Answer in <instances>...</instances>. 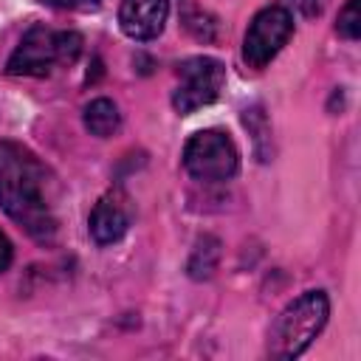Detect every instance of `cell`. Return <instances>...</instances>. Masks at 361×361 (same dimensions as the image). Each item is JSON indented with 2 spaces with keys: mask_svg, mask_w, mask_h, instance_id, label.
Instances as JSON below:
<instances>
[{
  "mask_svg": "<svg viewBox=\"0 0 361 361\" xmlns=\"http://www.w3.org/2000/svg\"><path fill=\"white\" fill-rule=\"evenodd\" d=\"M327 313L330 302L322 290L302 293L279 313L268 338V353L274 358H296L322 333V327L327 324Z\"/></svg>",
  "mask_w": 361,
  "mask_h": 361,
  "instance_id": "7a4b0ae2",
  "label": "cell"
},
{
  "mask_svg": "<svg viewBox=\"0 0 361 361\" xmlns=\"http://www.w3.org/2000/svg\"><path fill=\"white\" fill-rule=\"evenodd\" d=\"M85 3H99V0H85Z\"/></svg>",
  "mask_w": 361,
  "mask_h": 361,
  "instance_id": "5bb4252c",
  "label": "cell"
},
{
  "mask_svg": "<svg viewBox=\"0 0 361 361\" xmlns=\"http://www.w3.org/2000/svg\"><path fill=\"white\" fill-rule=\"evenodd\" d=\"M8 265H11V243H8V237L0 231V274H3Z\"/></svg>",
  "mask_w": 361,
  "mask_h": 361,
  "instance_id": "7c38bea8",
  "label": "cell"
},
{
  "mask_svg": "<svg viewBox=\"0 0 361 361\" xmlns=\"http://www.w3.org/2000/svg\"><path fill=\"white\" fill-rule=\"evenodd\" d=\"M79 54H82V37L76 31H48L42 25H34L11 54L8 73L48 76L54 65H73Z\"/></svg>",
  "mask_w": 361,
  "mask_h": 361,
  "instance_id": "3957f363",
  "label": "cell"
},
{
  "mask_svg": "<svg viewBox=\"0 0 361 361\" xmlns=\"http://www.w3.org/2000/svg\"><path fill=\"white\" fill-rule=\"evenodd\" d=\"M121 124V116H118V107L110 102V99H93L87 107H85V127L99 135V138H107L118 130Z\"/></svg>",
  "mask_w": 361,
  "mask_h": 361,
  "instance_id": "9c48e42d",
  "label": "cell"
},
{
  "mask_svg": "<svg viewBox=\"0 0 361 361\" xmlns=\"http://www.w3.org/2000/svg\"><path fill=\"white\" fill-rule=\"evenodd\" d=\"M293 34V17L288 8L282 6H268L262 8L243 39V59L251 68H265L288 42V37Z\"/></svg>",
  "mask_w": 361,
  "mask_h": 361,
  "instance_id": "8992f818",
  "label": "cell"
},
{
  "mask_svg": "<svg viewBox=\"0 0 361 361\" xmlns=\"http://www.w3.org/2000/svg\"><path fill=\"white\" fill-rule=\"evenodd\" d=\"M178 79L180 82L172 93V104L178 113H192L217 99L226 82V68L212 56H192L178 65Z\"/></svg>",
  "mask_w": 361,
  "mask_h": 361,
  "instance_id": "5b68a950",
  "label": "cell"
},
{
  "mask_svg": "<svg viewBox=\"0 0 361 361\" xmlns=\"http://www.w3.org/2000/svg\"><path fill=\"white\" fill-rule=\"evenodd\" d=\"M237 147L220 130H200L183 147V166L197 180H228L237 172Z\"/></svg>",
  "mask_w": 361,
  "mask_h": 361,
  "instance_id": "277c9868",
  "label": "cell"
},
{
  "mask_svg": "<svg viewBox=\"0 0 361 361\" xmlns=\"http://www.w3.org/2000/svg\"><path fill=\"white\" fill-rule=\"evenodd\" d=\"M45 3H51V6H56V8H68V6H76V0H45Z\"/></svg>",
  "mask_w": 361,
  "mask_h": 361,
  "instance_id": "4fadbf2b",
  "label": "cell"
},
{
  "mask_svg": "<svg viewBox=\"0 0 361 361\" xmlns=\"http://www.w3.org/2000/svg\"><path fill=\"white\" fill-rule=\"evenodd\" d=\"M45 186L48 175L37 155L23 144L0 141V209L34 240H48L56 231Z\"/></svg>",
  "mask_w": 361,
  "mask_h": 361,
  "instance_id": "6da1fadb",
  "label": "cell"
},
{
  "mask_svg": "<svg viewBox=\"0 0 361 361\" xmlns=\"http://www.w3.org/2000/svg\"><path fill=\"white\" fill-rule=\"evenodd\" d=\"M127 226H130V212H127L124 200H118L113 195L102 197L90 212V234L99 245H110V243L121 240Z\"/></svg>",
  "mask_w": 361,
  "mask_h": 361,
  "instance_id": "ba28073f",
  "label": "cell"
},
{
  "mask_svg": "<svg viewBox=\"0 0 361 361\" xmlns=\"http://www.w3.org/2000/svg\"><path fill=\"white\" fill-rule=\"evenodd\" d=\"M169 14V0H121L118 25L133 39H152L161 34Z\"/></svg>",
  "mask_w": 361,
  "mask_h": 361,
  "instance_id": "52a82bcc",
  "label": "cell"
},
{
  "mask_svg": "<svg viewBox=\"0 0 361 361\" xmlns=\"http://www.w3.org/2000/svg\"><path fill=\"white\" fill-rule=\"evenodd\" d=\"M358 3L361 0H347V6L338 11V34L347 37V39H355L361 34V11H358Z\"/></svg>",
  "mask_w": 361,
  "mask_h": 361,
  "instance_id": "30bf717a",
  "label": "cell"
},
{
  "mask_svg": "<svg viewBox=\"0 0 361 361\" xmlns=\"http://www.w3.org/2000/svg\"><path fill=\"white\" fill-rule=\"evenodd\" d=\"M293 6L299 8L302 17H319L327 6V0H293Z\"/></svg>",
  "mask_w": 361,
  "mask_h": 361,
  "instance_id": "8fae6325",
  "label": "cell"
}]
</instances>
